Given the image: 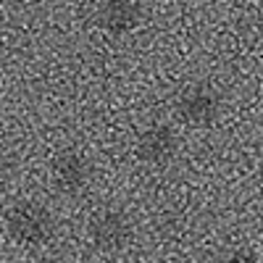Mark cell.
Instances as JSON below:
<instances>
[{
  "instance_id": "cell-3",
  "label": "cell",
  "mask_w": 263,
  "mask_h": 263,
  "mask_svg": "<svg viewBox=\"0 0 263 263\" xmlns=\"http://www.w3.org/2000/svg\"><path fill=\"white\" fill-rule=\"evenodd\" d=\"M177 114L190 126H211L221 114V98L208 84H190L177 100Z\"/></svg>"
},
{
  "instance_id": "cell-6",
  "label": "cell",
  "mask_w": 263,
  "mask_h": 263,
  "mask_svg": "<svg viewBox=\"0 0 263 263\" xmlns=\"http://www.w3.org/2000/svg\"><path fill=\"white\" fill-rule=\"evenodd\" d=\"M98 21H100V27L114 37L129 34L140 27L142 6L137 0H108L98 13Z\"/></svg>"
},
{
  "instance_id": "cell-2",
  "label": "cell",
  "mask_w": 263,
  "mask_h": 263,
  "mask_svg": "<svg viewBox=\"0 0 263 263\" xmlns=\"http://www.w3.org/2000/svg\"><path fill=\"white\" fill-rule=\"evenodd\" d=\"M87 234L100 253H121L135 237V227L121 208H100L87 221Z\"/></svg>"
},
{
  "instance_id": "cell-9",
  "label": "cell",
  "mask_w": 263,
  "mask_h": 263,
  "mask_svg": "<svg viewBox=\"0 0 263 263\" xmlns=\"http://www.w3.org/2000/svg\"><path fill=\"white\" fill-rule=\"evenodd\" d=\"M3 3H21V0H3Z\"/></svg>"
},
{
  "instance_id": "cell-4",
  "label": "cell",
  "mask_w": 263,
  "mask_h": 263,
  "mask_svg": "<svg viewBox=\"0 0 263 263\" xmlns=\"http://www.w3.org/2000/svg\"><path fill=\"white\" fill-rule=\"evenodd\" d=\"M90 161L77 150H63L53 158L50 163V179L53 187L63 195H79L84 192V187L90 184Z\"/></svg>"
},
{
  "instance_id": "cell-1",
  "label": "cell",
  "mask_w": 263,
  "mask_h": 263,
  "mask_svg": "<svg viewBox=\"0 0 263 263\" xmlns=\"http://www.w3.org/2000/svg\"><path fill=\"white\" fill-rule=\"evenodd\" d=\"M6 229L13 242L24 248H42L53 239V213L34 200H18L6 211Z\"/></svg>"
},
{
  "instance_id": "cell-8",
  "label": "cell",
  "mask_w": 263,
  "mask_h": 263,
  "mask_svg": "<svg viewBox=\"0 0 263 263\" xmlns=\"http://www.w3.org/2000/svg\"><path fill=\"white\" fill-rule=\"evenodd\" d=\"M224 263H258V255H255L253 250H248V248H239V250H234Z\"/></svg>"
},
{
  "instance_id": "cell-7",
  "label": "cell",
  "mask_w": 263,
  "mask_h": 263,
  "mask_svg": "<svg viewBox=\"0 0 263 263\" xmlns=\"http://www.w3.org/2000/svg\"><path fill=\"white\" fill-rule=\"evenodd\" d=\"M13 171H16V161H13V156L0 147V187H3V184L13 177Z\"/></svg>"
},
{
  "instance_id": "cell-5",
  "label": "cell",
  "mask_w": 263,
  "mask_h": 263,
  "mask_svg": "<svg viewBox=\"0 0 263 263\" xmlns=\"http://www.w3.org/2000/svg\"><path fill=\"white\" fill-rule=\"evenodd\" d=\"M179 150V140L166 124H153L137 137V158L147 166H168Z\"/></svg>"
}]
</instances>
